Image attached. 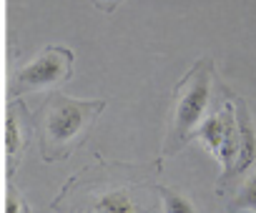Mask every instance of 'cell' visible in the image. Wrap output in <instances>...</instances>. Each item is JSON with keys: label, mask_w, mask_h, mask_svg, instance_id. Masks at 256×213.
Listing matches in <instances>:
<instances>
[{"label": "cell", "mask_w": 256, "mask_h": 213, "mask_svg": "<svg viewBox=\"0 0 256 213\" xmlns=\"http://www.w3.org/2000/svg\"><path fill=\"white\" fill-rule=\"evenodd\" d=\"M158 193H161L164 211H194V203H191L188 198H184L181 193H176L174 188L161 186V188H158Z\"/></svg>", "instance_id": "ba28073f"}, {"label": "cell", "mask_w": 256, "mask_h": 213, "mask_svg": "<svg viewBox=\"0 0 256 213\" xmlns=\"http://www.w3.org/2000/svg\"><path fill=\"white\" fill-rule=\"evenodd\" d=\"M93 5L103 13H113L118 5H120V0H93Z\"/></svg>", "instance_id": "30bf717a"}, {"label": "cell", "mask_w": 256, "mask_h": 213, "mask_svg": "<svg viewBox=\"0 0 256 213\" xmlns=\"http://www.w3.org/2000/svg\"><path fill=\"white\" fill-rule=\"evenodd\" d=\"M106 105V98H68L63 93H56L48 100L43 121V158H66L88 136Z\"/></svg>", "instance_id": "6da1fadb"}, {"label": "cell", "mask_w": 256, "mask_h": 213, "mask_svg": "<svg viewBox=\"0 0 256 213\" xmlns=\"http://www.w3.org/2000/svg\"><path fill=\"white\" fill-rule=\"evenodd\" d=\"M226 90V88H224ZM194 138H201L206 143V148L214 153V158L221 163L224 173L221 178H226L234 168L236 153H238V128H236V113H234V100L231 93L226 90V100L218 105V111L208 113L194 131ZM218 178V181H221Z\"/></svg>", "instance_id": "3957f363"}, {"label": "cell", "mask_w": 256, "mask_h": 213, "mask_svg": "<svg viewBox=\"0 0 256 213\" xmlns=\"http://www.w3.org/2000/svg\"><path fill=\"white\" fill-rule=\"evenodd\" d=\"M73 50L66 45H48L36 55L28 65L18 70L13 78V93H33V90H48L60 83H66L73 75Z\"/></svg>", "instance_id": "277c9868"}, {"label": "cell", "mask_w": 256, "mask_h": 213, "mask_svg": "<svg viewBox=\"0 0 256 213\" xmlns=\"http://www.w3.org/2000/svg\"><path fill=\"white\" fill-rule=\"evenodd\" d=\"M228 211H256V171H254V176L241 186L238 196L228 203Z\"/></svg>", "instance_id": "52a82bcc"}, {"label": "cell", "mask_w": 256, "mask_h": 213, "mask_svg": "<svg viewBox=\"0 0 256 213\" xmlns=\"http://www.w3.org/2000/svg\"><path fill=\"white\" fill-rule=\"evenodd\" d=\"M211 80H214V60L198 58L194 68L181 78L174 93V113H171V128L166 136L164 153L174 156L184 148L188 138H194L196 126L206 118L208 103H211Z\"/></svg>", "instance_id": "7a4b0ae2"}, {"label": "cell", "mask_w": 256, "mask_h": 213, "mask_svg": "<svg viewBox=\"0 0 256 213\" xmlns=\"http://www.w3.org/2000/svg\"><path fill=\"white\" fill-rule=\"evenodd\" d=\"M18 126H16V118L13 116H8V153L10 156H16L18 153Z\"/></svg>", "instance_id": "9c48e42d"}, {"label": "cell", "mask_w": 256, "mask_h": 213, "mask_svg": "<svg viewBox=\"0 0 256 213\" xmlns=\"http://www.w3.org/2000/svg\"><path fill=\"white\" fill-rule=\"evenodd\" d=\"M231 100H234V113H236V128H238V153H236V161H234V168L226 178H221L216 183V193H226V186L231 181H236L238 176H244L254 163H256V126H254V118L248 113V105L244 98L234 95L231 93Z\"/></svg>", "instance_id": "5b68a950"}, {"label": "cell", "mask_w": 256, "mask_h": 213, "mask_svg": "<svg viewBox=\"0 0 256 213\" xmlns=\"http://www.w3.org/2000/svg\"><path fill=\"white\" fill-rule=\"evenodd\" d=\"M96 211H136V203L126 191H108L96 201Z\"/></svg>", "instance_id": "8992f818"}]
</instances>
